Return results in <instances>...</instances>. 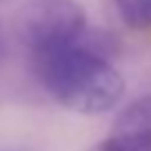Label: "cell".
<instances>
[{"mask_svg":"<svg viewBox=\"0 0 151 151\" xmlns=\"http://www.w3.org/2000/svg\"><path fill=\"white\" fill-rule=\"evenodd\" d=\"M87 14L76 0H29L16 16V33L33 56L78 42Z\"/></svg>","mask_w":151,"mask_h":151,"instance_id":"2","label":"cell"},{"mask_svg":"<svg viewBox=\"0 0 151 151\" xmlns=\"http://www.w3.org/2000/svg\"><path fill=\"white\" fill-rule=\"evenodd\" d=\"M113 2L129 27H151V0H113Z\"/></svg>","mask_w":151,"mask_h":151,"instance_id":"4","label":"cell"},{"mask_svg":"<svg viewBox=\"0 0 151 151\" xmlns=\"http://www.w3.org/2000/svg\"><path fill=\"white\" fill-rule=\"evenodd\" d=\"M109 138L120 151H151V96L129 102L118 113Z\"/></svg>","mask_w":151,"mask_h":151,"instance_id":"3","label":"cell"},{"mask_svg":"<svg viewBox=\"0 0 151 151\" xmlns=\"http://www.w3.org/2000/svg\"><path fill=\"white\" fill-rule=\"evenodd\" d=\"M5 53H7V38H5L2 27H0V62L5 60Z\"/></svg>","mask_w":151,"mask_h":151,"instance_id":"6","label":"cell"},{"mask_svg":"<svg viewBox=\"0 0 151 151\" xmlns=\"http://www.w3.org/2000/svg\"><path fill=\"white\" fill-rule=\"evenodd\" d=\"M89 151H120V149L116 147V142H113L111 138H107V140H102V142H98V145H93Z\"/></svg>","mask_w":151,"mask_h":151,"instance_id":"5","label":"cell"},{"mask_svg":"<svg viewBox=\"0 0 151 151\" xmlns=\"http://www.w3.org/2000/svg\"><path fill=\"white\" fill-rule=\"evenodd\" d=\"M104 38L89 29L78 42L36 56L38 78L58 104L96 116L113 109L124 93V80L107 60Z\"/></svg>","mask_w":151,"mask_h":151,"instance_id":"1","label":"cell"},{"mask_svg":"<svg viewBox=\"0 0 151 151\" xmlns=\"http://www.w3.org/2000/svg\"><path fill=\"white\" fill-rule=\"evenodd\" d=\"M9 151H22V149H9Z\"/></svg>","mask_w":151,"mask_h":151,"instance_id":"7","label":"cell"}]
</instances>
